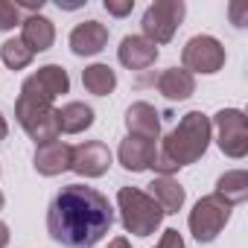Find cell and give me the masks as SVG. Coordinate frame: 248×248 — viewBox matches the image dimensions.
Here are the masks:
<instances>
[{"label":"cell","instance_id":"cell-1","mask_svg":"<svg viewBox=\"0 0 248 248\" xmlns=\"http://www.w3.org/2000/svg\"><path fill=\"white\" fill-rule=\"evenodd\" d=\"M114 225L108 199L85 184H67L47 207V231L64 248H91Z\"/></svg>","mask_w":248,"mask_h":248},{"label":"cell","instance_id":"cell-2","mask_svg":"<svg viewBox=\"0 0 248 248\" xmlns=\"http://www.w3.org/2000/svg\"><path fill=\"white\" fill-rule=\"evenodd\" d=\"M210 117L202 114V111H190L181 117V123L164 138L155 161H152V170H158L161 175H172L175 170L187 167V164H196L207 146H210Z\"/></svg>","mask_w":248,"mask_h":248},{"label":"cell","instance_id":"cell-3","mask_svg":"<svg viewBox=\"0 0 248 248\" xmlns=\"http://www.w3.org/2000/svg\"><path fill=\"white\" fill-rule=\"evenodd\" d=\"M15 117L24 126V132L38 143H50V140H59V126H56V108L50 99L38 96L35 91L24 88L21 85V96L15 102Z\"/></svg>","mask_w":248,"mask_h":248},{"label":"cell","instance_id":"cell-4","mask_svg":"<svg viewBox=\"0 0 248 248\" xmlns=\"http://www.w3.org/2000/svg\"><path fill=\"white\" fill-rule=\"evenodd\" d=\"M117 207H120V219H123V228L135 236H149L161 228V219H164V210L158 207V202L138 190V187H120L117 193Z\"/></svg>","mask_w":248,"mask_h":248},{"label":"cell","instance_id":"cell-5","mask_svg":"<svg viewBox=\"0 0 248 248\" xmlns=\"http://www.w3.org/2000/svg\"><path fill=\"white\" fill-rule=\"evenodd\" d=\"M184 12H187L184 0H155V3L143 12V21H140L143 38H149L155 47L172 41L178 24L184 21Z\"/></svg>","mask_w":248,"mask_h":248},{"label":"cell","instance_id":"cell-6","mask_svg":"<svg viewBox=\"0 0 248 248\" xmlns=\"http://www.w3.org/2000/svg\"><path fill=\"white\" fill-rule=\"evenodd\" d=\"M228 219H231V204L213 193V196L199 199L196 207L190 210V231L196 242H213L219 231L228 225Z\"/></svg>","mask_w":248,"mask_h":248},{"label":"cell","instance_id":"cell-7","mask_svg":"<svg viewBox=\"0 0 248 248\" xmlns=\"http://www.w3.org/2000/svg\"><path fill=\"white\" fill-rule=\"evenodd\" d=\"M210 126H216V143L228 158H245L248 152V123L239 108H222Z\"/></svg>","mask_w":248,"mask_h":248},{"label":"cell","instance_id":"cell-8","mask_svg":"<svg viewBox=\"0 0 248 248\" xmlns=\"http://www.w3.org/2000/svg\"><path fill=\"white\" fill-rule=\"evenodd\" d=\"M181 62L187 73H216L225 64V47L213 35H193L181 50Z\"/></svg>","mask_w":248,"mask_h":248},{"label":"cell","instance_id":"cell-9","mask_svg":"<svg viewBox=\"0 0 248 248\" xmlns=\"http://www.w3.org/2000/svg\"><path fill=\"white\" fill-rule=\"evenodd\" d=\"M111 167V152L102 140H85L79 146H73V158H70V170L85 175V178H99L105 175Z\"/></svg>","mask_w":248,"mask_h":248},{"label":"cell","instance_id":"cell-10","mask_svg":"<svg viewBox=\"0 0 248 248\" xmlns=\"http://www.w3.org/2000/svg\"><path fill=\"white\" fill-rule=\"evenodd\" d=\"M24 88L35 91L38 96H44V99L53 102L59 93H67V91H70V76H67V70H64L62 64H44V67H38V70L24 82Z\"/></svg>","mask_w":248,"mask_h":248},{"label":"cell","instance_id":"cell-11","mask_svg":"<svg viewBox=\"0 0 248 248\" xmlns=\"http://www.w3.org/2000/svg\"><path fill=\"white\" fill-rule=\"evenodd\" d=\"M155 155H158L155 140H149V138H138V135H129L126 140L120 143V149H117L120 164L126 167L129 172H143V170H149L152 161H155Z\"/></svg>","mask_w":248,"mask_h":248},{"label":"cell","instance_id":"cell-12","mask_svg":"<svg viewBox=\"0 0 248 248\" xmlns=\"http://www.w3.org/2000/svg\"><path fill=\"white\" fill-rule=\"evenodd\" d=\"M117 59H120V64H126L129 70H146V67L155 64L158 47L149 38H143V35H126L120 41V47H117Z\"/></svg>","mask_w":248,"mask_h":248},{"label":"cell","instance_id":"cell-13","mask_svg":"<svg viewBox=\"0 0 248 248\" xmlns=\"http://www.w3.org/2000/svg\"><path fill=\"white\" fill-rule=\"evenodd\" d=\"M70 158H73V146H67L64 140H50L35 149L32 167H35V172L53 178V175H62L64 170H70Z\"/></svg>","mask_w":248,"mask_h":248},{"label":"cell","instance_id":"cell-14","mask_svg":"<svg viewBox=\"0 0 248 248\" xmlns=\"http://www.w3.org/2000/svg\"><path fill=\"white\" fill-rule=\"evenodd\" d=\"M108 44V27L99 21H85L70 32V50L76 56H96Z\"/></svg>","mask_w":248,"mask_h":248},{"label":"cell","instance_id":"cell-15","mask_svg":"<svg viewBox=\"0 0 248 248\" xmlns=\"http://www.w3.org/2000/svg\"><path fill=\"white\" fill-rule=\"evenodd\" d=\"M21 41L27 44V50L35 56V53H44L53 47L56 41V27L50 18L44 15H30L27 21H21Z\"/></svg>","mask_w":248,"mask_h":248},{"label":"cell","instance_id":"cell-16","mask_svg":"<svg viewBox=\"0 0 248 248\" xmlns=\"http://www.w3.org/2000/svg\"><path fill=\"white\" fill-rule=\"evenodd\" d=\"M126 129H129V135L158 140V135H161V120H158V111H155L149 102H135V105L126 111Z\"/></svg>","mask_w":248,"mask_h":248},{"label":"cell","instance_id":"cell-17","mask_svg":"<svg viewBox=\"0 0 248 248\" xmlns=\"http://www.w3.org/2000/svg\"><path fill=\"white\" fill-rule=\"evenodd\" d=\"M56 126H59V135H79L93 126V108L85 102H67L56 108Z\"/></svg>","mask_w":248,"mask_h":248},{"label":"cell","instance_id":"cell-18","mask_svg":"<svg viewBox=\"0 0 248 248\" xmlns=\"http://www.w3.org/2000/svg\"><path fill=\"white\" fill-rule=\"evenodd\" d=\"M155 85H158V91H161L167 99H172V102L190 99L193 91H196V79H193V73H187L184 67H170V70H164V73L155 79Z\"/></svg>","mask_w":248,"mask_h":248},{"label":"cell","instance_id":"cell-19","mask_svg":"<svg viewBox=\"0 0 248 248\" xmlns=\"http://www.w3.org/2000/svg\"><path fill=\"white\" fill-rule=\"evenodd\" d=\"M149 196L158 202V207H161L164 213H178V210L184 207V187H181L175 178H170V175L155 178V181L149 184Z\"/></svg>","mask_w":248,"mask_h":248},{"label":"cell","instance_id":"cell-20","mask_svg":"<svg viewBox=\"0 0 248 248\" xmlns=\"http://www.w3.org/2000/svg\"><path fill=\"white\" fill-rule=\"evenodd\" d=\"M216 196L225 199L231 207L233 204H242L248 199V172L245 170H231L225 172L219 181H216Z\"/></svg>","mask_w":248,"mask_h":248},{"label":"cell","instance_id":"cell-21","mask_svg":"<svg viewBox=\"0 0 248 248\" xmlns=\"http://www.w3.org/2000/svg\"><path fill=\"white\" fill-rule=\"evenodd\" d=\"M82 85H85V91L93 93V96H108V93L117 88V73H114L108 64H91V67H85V73H82Z\"/></svg>","mask_w":248,"mask_h":248},{"label":"cell","instance_id":"cell-22","mask_svg":"<svg viewBox=\"0 0 248 248\" xmlns=\"http://www.w3.org/2000/svg\"><path fill=\"white\" fill-rule=\"evenodd\" d=\"M0 59H3V64L12 67V70H24L32 62V53L27 50V44L21 38H9L3 47H0Z\"/></svg>","mask_w":248,"mask_h":248},{"label":"cell","instance_id":"cell-23","mask_svg":"<svg viewBox=\"0 0 248 248\" xmlns=\"http://www.w3.org/2000/svg\"><path fill=\"white\" fill-rule=\"evenodd\" d=\"M18 24H21V9L9 3V0H0V32L15 30Z\"/></svg>","mask_w":248,"mask_h":248},{"label":"cell","instance_id":"cell-24","mask_svg":"<svg viewBox=\"0 0 248 248\" xmlns=\"http://www.w3.org/2000/svg\"><path fill=\"white\" fill-rule=\"evenodd\" d=\"M105 12L114 15V18H126L132 9H135V0H105Z\"/></svg>","mask_w":248,"mask_h":248},{"label":"cell","instance_id":"cell-25","mask_svg":"<svg viewBox=\"0 0 248 248\" xmlns=\"http://www.w3.org/2000/svg\"><path fill=\"white\" fill-rule=\"evenodd\" d=\"M155 248H184V239H181V233H178L175 228H167L164 236H161V242H158Z\"/></svg>","mask_w":248,"mask_h":248},{"label":"cell","instance_id":"cell-26","mask_svg":"<svg viewBox=\"0 0 248 248\" xmlns=\"http://www.w3.org/2000/svg\"><path fill=\"white\" fill-rule=\"evenodd\" d=\"M245 12H248V3H231V18H233L236 27H245V21H242Z\"/></svg>","mask_w":248,"mask_h":248},{"label":"cell","instance_id":"cell-27","mask_svg":"<svg viewBox=\"0 0 248 248\" xmlns=\"http://www.w3.org/2000/svg\"><path fill=\"white\" fill-rule=\"evenodd\" d=\"M18 9H32L35 15L41 12V6H44V0H18V3H15Z\"/></svg>","mask_w":248,"mask_h":248},{"label":"cell","instance_id":"cell-28","mask_svg":"<svg viewBox=\"0 0 248 248\" xmlns=\"http://www.w3.org/2000/svg\"><path fill=\"white\" fill-rule=\"evenodd\" d=\"M6 245H9V228L0 222V248H6Z\"/></svg>","mask_w":248,"mask_h":248},{"label":"cell","instance_id":"cell-29","mask_svg":"<svg viewBox=\"0 0 248 248\" xmlns=\"http://www.w3.org/2000/svg\"><path fill=\"white\" fill-rule=\"evenodd\" d=\"M108 248H132V245L123 239V236H117V239H111V245H108Z\"/></svg>","mask_w":248,"mask_h":248},{"label":"cell","instance_id":"cell-30","mask_svg":"<svg viewBox=\"0 0 248 248\" xmlns=\"http://www.w3.org/2000/svg\"><path fill=\"white\" fill-rule=\"evenodd\" d=\"M6 135H9V126H6V117H3V114H0V140H3Z\"/></svg>","mask_w":248,"mask_h":248},{"label":"cell","instance_id":"cell-31","mask_svg":"<svg viewBox=\"0 0 248 248\" xmlns=\"http://www.w3.org/2000/svg\"><path fill=\"white\" fill-rule=\"evenodd\" d=\"M0 210H3V193H0Z\"/></svg>","mask_w":248,"mask_h":248}]
</instances>
